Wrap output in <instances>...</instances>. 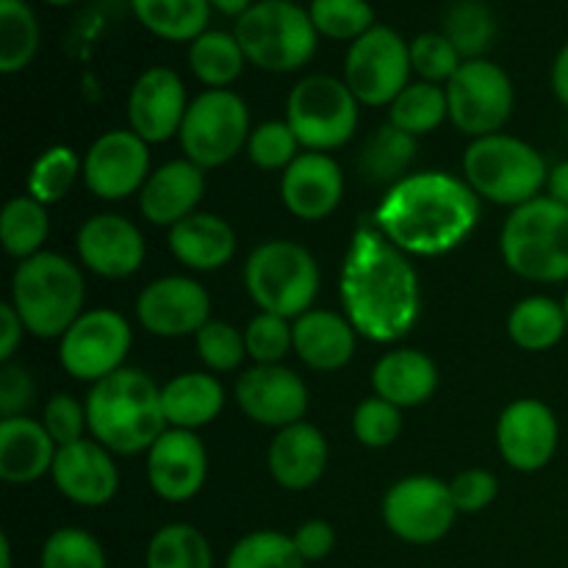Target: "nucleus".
<instances>
[{
	"label": "nucleus",
	"instance_id": "1",
	"mask_svg": "<svg viewBox=\"0 0 568 568\" xmlns=\"http://www.w3.org/2000/svg\"><path fill=\"white\" fill-rule=\"evenodd\" d=\"M344 316L375 344L408 336L422 314V286L414 264L372 222L355 227L338 277Z\"/></svg>",
	"mask_w": 568,
	"mask_h": 568
},
{
	"label": "nucleus",
	"instance_id": "2",
	"mask_svg": "<svg viewBox=\"0 0 568 568\" xmlns=\"http://www.w3.org/2000/svg\"><path fill=\"white\" fill-rule=\"evenodd\" d=\"M480 197L453 172H414L394 183L372 214V225L405 255H447L475 233Z\"/></svg>",
	"mask_w": 568,
	"mask_h": 568
},
{
	"label": "nucleus",
	"instance_id": "3",
	"mask_svg": "<svg viewBox=\"0 0 568 568\" xmlns=\"http://www.w3.org/2000/svg\"><path fill=\"white\" fill-rule=\"evenodd\" d=\"M89 436L114 455L148 453L166 430L161 386L133 366L92 383L87 397Z\"/></svg>",
	"mask_w": 568,
	"mask_h": 568
},
{
	"label": "nucleus",
	"instance_id": "4",
	"mask_svg": "<svg viewBox=\"0 0 568 568\" xmlns=\"http://www.w3.org/2000/svg\"><path fill=\"white\" fill-rule=\"evenodd\" d=\"M87 283L78 264L42 250L17 264L11 275V300L22 325L37 338H61L83 314Z\"/></svg>",
	"mask_w": 568,
	"mask_h": 568
},
{
	"label": "nucleus",
	"instance_id": "5",
	"mask_svg": "<svg viewBox=\"0 0 568 568\" xmlns=\"http://www.w3.org/2000/svg\"><path fill=\"white\" fill-rule=\"evenodd\" d=\"M499 253L514 275L532 283L568 281V205L536 197L510 211L499 233Z\"/></svg>",
	"mask_w": 568,
	"mask_h": 568
},
{
	"label": "nucleus",
	"instance_id": "6",
	"mask_svg": "<svg viewBox=\"0 0 568 568\" xmlns=\"http://www.w3.org/2000/svg\"><path fill=\"white\" fill-rule=\"evenodd\" d=\"M464 178L480 200L519 209L541 197V189L549 183V166L525 139L491 133L471 139L464 153Z\"/></svg>",
	"mask_w": 568,
	"mask_h": 568
},
{
	"label": "nucleus",
	"instance_id": "7",
	"mask_svg": "<svg viewBox=\"0 0 568 568\" xmlns=\"http://www.w3.org/2000/svg\"><path fill=\"white\" fill-rule=\"evenodd\" d=\"M247 64L266 72H297L314 59L320 33L308 6L294 0H255L233 26Z\"/></svg>",
	"mask_w": 568,
	"mask_h": 568
},
{
	"label": "nucleus",
	"instance_id": "8",
	"mask_svg": "<svg viewBox=\"0 0 568 568\" xmlns=\"http://www.w3.org/2000/svg\"><path fill=\"white\" fill-rule=\"evenodd\" d=\"M244 286L250 300L266 314L300 320L320 294L322 275L314 253L288 239L258 244L244 264Z\"/></svg>",
	"mask_w": 568,
	"mask_h": 568
},
{
	"label": "nucleus",
	"instance_id": "9",
	"mask_svg": "<svg viewBox=\"0 0 568 568\" xmlns=\"http://www.w3.org/2000/svg\"><path fill=\"white\" fill-rule=\"evenodd\" d=\"M358 105L344 78L316 72L292 87L286 98V122L305 150L327 153L353 139Z\"/></svg>",
	"mask_w": 568,
	"mask_h": 568
},
{
	"label": "nucleus",
	"instance_id": "10",
	"mask_svg": "<svg viewBox=\"0 0 568 568\" xmlns=\"http://www.w3.org/2000/svg\"><path fill=\"white\" fill-rule=\"evenodd\" d=\"M250 109L233 89H205L189 103L178 139L192 164L216 170L236 159L250 142Z\"/></svg>",
	"mask_w": 568,
	"mask_h": 568
},
{
	"label": "nucleus",
	"instance_id": "11",
	"mask_svg": "<svg viewBox=\"0 0 568 568\" xmlns=\"http://www.w3.org/2000/svg\"><path fill=\"white\" fill-rule=\"evenodd\" d=\"M410 42L383 22L355 39L344 55V83L369 109L392 105L410 83Z\"/></svg>",
	"mask_w": 568,
	"mask_h": 568
},
{
	"label": "nucleus",
	"instance_id": "12",
	"mask_svg": "<svg viewBox=\"0 0 568 568\" xmlns=\"http://www.w3.org/2000/svg\"><path fill=\"white\" fill-rule=\"evenodd\" d=\"M444 89L449 122L464 136L483 139L503 133L514 114V81L503 67L488 59L464 61Z\"/></svg>",
	"mask_w": 568,
	"mask_h": 568
},
{
	"label": "nucleus",
	"instance_id": "13",
	"mask_svg": "<svg viewBox=\"0 0 568 568\" xmlns=\"http://www.w3.org/2000/svg\"><path fill=\"white\" fill-rule=\"evenodd\" d=\"M131 344L133 331L120 311H83L59 338V364L75 381L98 383L122 369Z\"/></svg>",
	"mask_w": 568,
	"mask_h": 568
},
{
	"label": "nucleus",
	"instance_id": "14",
	"mask_svg": "<svg viewBox=\"0 0 568 568\" xmlns=\"http://www.w3.org/2000/svg\"><path fill=\"white\" fill-rule=\"evenodd\" d=\"M458 508L449 494V483L430 475H410L394 483L383 497V521L399 541L436 544L453 530Z\"/></svg>",
	"mask_w": 568,
	"mask_h": 568
},
{
	"label": "nucleus",
	"instance_id": "15",
	"mask_svg": "<svg viewBox=\"0 0 568 568\" xmlns=\"http://www.w3.org/2000/svg\"><path fill=\"white\" fill-rule=\"evenodd\" d=\"M81 178L94 197L109 203L139 194L150 178V144L131 128L105 131L83 155Z\"/></svg>",
	"mask_w": 568,
	"mask_h": 568
},
{
	"label": "nucleus",
	"instance_id": "16",
	"mask_svg": "<svg viewBox=\"0 0 568 568\" xmlns=\"http://www.w3.org/2000/svg\"><path fill=\"white\" fill-rule=\"evenodd\" d=\"M233 397L250 422L275 430L303 422L311 403L303 377L283 364H255L244 369Z\"/></svg>",
	"mask_w": 568,
	"mask_h": 568
},
{
	"label": "nucleus",
	"instance_id": "17",
	"mask_svg": "<svg viewBox=\"0 0 568 568\" xmlns=\"http://www.w3.org/2000/svg\"><path fill=\"white\" fill-rule=\"evenodd\" d=\"M136 320L150 336H197L200 327L211 320V297L194 277H159L139 294Z\"/></svg>",
	"mask_w": 568,
	"mask_h": 568
},
{
	"label": "nucleus",
	"instance_id": "18",
	"mask_svg": "<svg viewBox=\"0 0 568 568\" xmlns=\"http://www.w3.org/2000/svg\"><path fill=\"white\" fill-rule=\"evenodd\" d=\"M558 416L541 399H516L499 414L497 447L510 469L527 475L547 469L558 453Z\"/></svg>",
	"mask_w": 568,
	"mask_h": 568
},
{
	"label": "nucleus",
	"instance_id": "19",
	"mask_svg": "<svg viewBox=\"0 0 568 568\" xmlns=\"http://www.w3.org/2000/svg\"><path fill=\"white\" fill-rule=\"evenodd\" d=\"M192 100L172 67H148L128 94V128L148 144L170 142L181 133Z\"/></svg>",
	"mask_w": 568,
	"mask_h": 568
},
{
	"label": "nucleus",
	"instance_id": "20",
	"mask_svg": "<svg viewBox=\"0 0 568 568\" xmlns=\"http://www.w3.org/2000/svg\"><path fill=\"white\" fill-rule=\"evenodd\" d=\"M209 477V453L197 433L166 427L148 449V483L164 503H189Z\"/></svg>",
	"mask_w": 568,
	"mask_h": 568
},
{
	"label": "nucleus",
	"instance_id": "21",
	"mask_svg": "<svg viewBox=\"0 0 568 568\" xmlns=\"http://www.w3.org/2000/svg\"><path fill=\"white\" fill-rule=\"evenodd\" d=\"M75 250L81 264L92 275L109 277V281H122L133 272L142 270L144 236L131 220L120 214H98L78 227Z\"/></svg>",
	"mask_w": 568,
	"mask_h": 568
},
{
	"label": "nucleus",
	"instance_id": "22",
	"mask_svg": "<svg viewBox=\"0 0 568 568\" xmlns=\"http://www.w3.org/2000/svg\"><path fill=\"white\" fill-rule=\"evenodd\" d=\"M50 477L61 497L83 505V508H100V505L111 503L120 488L114 453H109L94 438L92 442L81 438V442L59 447Z\"/></svg>",
	"mask_w": 568,
	"mask_h": 568
},
{
	"label": "nucleus",
	"instance_id": "23",
	"mask_svg": "<svg viewBox=\"0 0 568 568\" xmlns=\"http://www.w3.org/2000/svg\"><path fill=\"white\" fill-rule=\"evenodd\" d=\"M344 197L342 166L333 155L305 150L281 175V200L297 220L320 222L338 209Z\"/></svg>",
	"mask_w": 568,
	"mask_h": 568
},
{
	"label": "nucleus",
	"instance_id": "24",
	"mask_svg": "<svg viewBox=\"0 0 568 568\" xmlns=\"http://www.w3.org/2000/svg\"><path fill=\"white\" fill-rule=\"evenodd\" d=\"M205 194V170L189 159H175L150 172L139 192V211L150 225L172 227L186 216L197 214Z\"/></svg>",
	"mask_w": 568,
	"mask_h": 568
},
{
	"label": "nucleus",
	"instance_id": "25",
	"mask_svg": "<svg viewBox=\"0 0 568 568\" xmlns=\"http://www.w3.org/2000/svg\"><path fill=\"white\" fill-rule=\"evenodd\" d=\"M327 442L320 427L297 422L275 433L266 453L272 480L286 491H308L327 469Z\"/></svg>",
	"mask_w": 568,
	"mask_h": 568
},
{
	"label": "nucleus",
	"instance_id": "26",
	"mask_svg": "<svg viewBox=\"0 0 568 568\" xmlns=\"http://www.w3.org/2000/svg\"><path fill=\"white\" fill-rule=\"evenodd\" d=\"M59 444L42 422L11 416L0 422V480L9 486H31L53 469Z\"/></svg>",
	"mask_w": 568,
	"mask_h": 568
},
{
	"label": "nucleus",
	"instance_id": "27",
	"mask_svg": "<svg viewBox=\"0 0 568 568\" xmlns=\"http://www.w3.org/2000/svg\"><path fill=\"white\" fill-rule=\"evenodd\" d=\"M170 253L192 272H214L236 255V233L222 216L197 211L170 227Z\"/></svg>",
	"mask_w": 568,
	"mask_h": 568
},
{
	"label": "nucleus",
	"instance_id": "28",
	"mask_svg": "<svg viewBox=\"0 0 568 568\" xmlns=\"http://www.w3.org/2000/svg\"><path fill=\"white\" fill-rule=\"evenodd\" d=\"M372 388L375 397L388 399L397 408H416L436 394L438 366L422 349H392L372 369Z\"/></svg>",
	"mask_w": 568,
	"mask_h": 568
},
{
	"label": "nucleus",
	"instance_id": "29",
	"mask_svg": "<svg viewBox=\"0 0 568 568\" xmlns=\"http://www.w3.org/2000/svg\"><path fill=\"white\" fill-rule=\"evenodd\" d=\"M355 336L358 333L347 316L333 311L311 308L308 314L294 320V353L316 372L344 369L355 355Z\"/></svg>",
	"mask_w": 568,
	"mask_h": 568
},
{
	"label": "nucleus",
	"instance_id": "30",
	"mask_svg": "<svg viewBox=\"0 0 568 568\" xmlns=\"http://www.w3.org/2000/svg\"><path fill=\"white\" fill-rule=\"evenodd\" d=\"M161 408L166 427L200 430L225 408V388L209 372H183L161 386Z\"/></svg>",
	"mask_w": 568,
	"mask_h": 568
},
{
	"label": "nucleus",
	"instance_id": "31",
	"mask_svg": "<svg viewBox=\"0 0 568 568\" xmlns=\"http://www.w3.org/2000/svg\"><path fill=\"white\" fill-rule=\"evenodd\" d=\"M568 333V316L564 303L547 297V294H532L514 305L508 316L510 342L527 353H547L555 344L564 342Z\"/></svg>",
	"mask_w": 568,
	"mask_h": 568
},
{
	"label": "nucleus",
	"instance_id": "32",
	"mask_svg": "<svg viewBox=\"0 0 568 568\" xmlns=\"http://www.w3.org/2000/svg\"><path fill=\"white\" fill-rule=\"evenodd\" d=\"M133 17L164 42H194L209 31V0H131Z\"/></svg>",
	"mask_w": 568,
	"mask_h": 568
},
{
	"label": "nucleus",
	"instance_id": "33",
	"mask_svg": "<svg viewBox=\"0 0 568 568\" xmlns=\"http://www.w3.org/2000/svg\"><path fill=\"white\" fill-rule=\"evenodd\" d=\"M416 159V136L399 131L392 122L377 128L361 148V175L372 186H388L408 178L410 164Z\"/></svg>",
	"mask_w": 568,
	"mask_h": 568
},
{
	"label": "nucleus",
	"instance_id": "34",
	"mask_svg": "<svg viewBox=\"0 0 568 568\" xmlns=\"http://www.w3.org/2000/svg\"><path fill=\"white\" fill-rule=\"evenodd\" d=\"M189 70L203 87L231 89L244 72L247 55L233 31H205L194 42H189Z\"/></svg>",
	"mask_w": 568,
	"mask_h": 568
},
{
	"label": "nucleus",
	"instance_id": "35",
	"mask_svg": "<svg viewBox=\"0 0 568 568\" xmlns=\"http://www.w3.org/2000/svg\"><path fill=\"white\" fill-rule=\"evenodd\" d=\"M37 11L28 0H0V72H22L39 53Z\"/></svg>",
	"mask_w": 568,
	"mask_h": 568
},
{
	"label": "nucleus",
	"instance_id": "36",
	"mask_svg": "<svg viewBox=\"0 0 568 568\" xmlns=\"http://www.w3.org/2000/svg\"><path fill=\"white\" fill-rule=\"evenodd\" d=\"M442 33L464 61L486 59L497 39V17L486 0H455L444 14Z\"/></svg>",
	"mask_w": 568,
	"mask_h": 568
},
{
	"label": "nucleus",
	"instance_id": "37",
	"mask_svg": "<svg viewBox=\"0 0 568 568\" xmlns=\"http://www.w3.org/2000/svg\"><path fill=\"white\" fill-rule=\"evenodd\" d=\"M48 205L33 200L31 194H26V197H11L6 203L3 216H0V239H3V250L11 258L26 261L42 253V244L48 239Z\"/></svg>",
	"mask_w": 568,
	"mask_h": 568
},
{
	"label": "nucleus",
	"instance_id": "38",
	"mask_svg": "<svg viewBox=\"0 0 568 568\" xmlns=\"http://www.w3.org/2000/svg\"><path fill=\"white\" fill-rule=\"evenodd\" d=\"M144 568H214V552L197 527L175 521L150 538Z\"/></svg>",
	"mask_w": 568,
	"mask_h": 568
},
{
	"label": "nucleus",
	"instance_id": "39",
	"mask_svg": "<svg viewBox=\"0 0 568 568\" xmlns=\"http://www.w3.org/2000/svg\"><path fill=\"white\" fill-rule=\"evenodd\" d=\"M444 120H449L447 89L436 87V83H408L399 98L388 105V122L410 136L433 133Z\"/></svg>",
	"mask_w": 568,
	"mask_h": 568
},
{
	"label": "nucleus",
	"instance_id": "40",
	"mask_svg": "<svg viewBox=\"0 0 568 568\" xmlns=\"http://www.w3.org/2000/svg\"><path fill=\"white\" fill-rule=\"evenodd\" d=\"M78 175H83V161L78 159L75 150L67 144H55L33 161L31 172H28V194L42 205H53L67 197V192L75 186Z\"/></svg>",
	"mask_w": 568,
	"mask_h": 568
},
{
	"label": "nucleus",
	"instance_id": "41",
	"mask_svg": "<svg viewBox=\"0 0 568 568\" xmlns=\"http://www.w3.org/2000/svg\"><path fill=\"white\" fill-rule=\"evenodd\" d=\"M308 14L320 37L349 44L377 26L369 0H311Z\"/></svg>",
	"mask_w": 568,
	"mask_h": 568
},
{
	"label": "nucleus",
	"instance_id": "42",
	"mask_svg": "<svg viewBox=\"0 0 568 568\" xmlns=\"http://www.w3.org/2000/svg\"><path fill=\"white\" fill-rule=\"evenodd\" d=\"M225 568H305V560L286 532L255 530L233 544Z\"/></svg>",
	"mask_w": 568,
	"mask_h": 568
},
{
	"label": "nucleus",
	"instance_id": "43",
	"mask_svg": "<svg viewBox=\"0 0 568 568\" xmlns=\"http://www.w3.org/2000/svg\"><path fill=\"white\" fill-rule=\"evenodd\" d=\"M42 568H109L105 552L92 532L81 527H59L50 532L39 555Z\"/></svg>",
	"mask_w": 568,
	"mask_h": 568
},
{
	"label": "nucleus",
	"instance_id": "44",
	"mask_svg": "<svg viewBox=\"0 0 568 568\" xmlns=\"http://www.w3.org/2000/svg\"><path fill=\"white\" fill-rule=\"evenodd\" d=\"M194 347H197L200 361L205 369L211 372H236L247 358V344H244V333L233 327L231 322L209 320L200 333L194 336Z\"/></svg>",
	"mask_w": 568,
	"mask_h": 568
},
{
	"label": "nucleus",
	"instance_id": "45",
	"mask_svg": "<svg viewBox=\"0 0 568 568\" xmlns=\"http://www.w3.org/2000/svg\"><path fill=\"white\" fill-rule=\"evenodd\" d=\"M460 64H464V59L442 31L419 33L410 42V67L419 75V81L447 87L455 72L460 70Z\"/></svg>",
	"mask_w": 568,
	"mask_h": 568
},
{
	"label": "nucleus",
	"instance_id": "46",
	"mask_svg": "<svg viewBox=\"0 0 568 568\" xmlns=\"http://www.w3.org/2000/svg\"><path fill=\"white\" fill-rule=\"evenodd\" d=\"M244 344L255 364H281L288 349H294V322L286 316L258 311L244 327Z\"/></svg>",
	"mask_w": 568,
	"mask_h": 568
},
{
	"label": "nucleus",
	"instance_id": "47",
	"mask_svg": "<svg viewBox=\"0 0 568 568\" xmlns=\"http://www.w3.org/2000/svg\"><path fill=\"white\" fill-rule=\"evenodd\" d=\"M300 148H303V144L297 142V136H294V131L288 128L286 120H270L253 128L247 142V155L255 166H261V170L283 172L294 159H297Z\"/></svg>",
	"mask_w": 568,
	"mask_h": 568
},
{
	"label": "nucleus",
	"instance_id": "48",
	"mask_svg": "<svg viewBox=\"0 0 568 568\" xmlns=\"http://www.w3.org/2000/svg\"><path fill=\"white\" fill-rule=\"evenodd\" d=\"M353 433L364 447L386 449L403 433V408L383 397H369L355 408Z\"/></svg>",
	"mask_w": 568,
	"mask_h": 568
},
{
	"label": "nucleus",
	"instance_id": "49",
	"mask_svg": "<svg viewBox=\"0 0 568 568\" xmlns=\"http://www.w3.org/2000/svg\"><path fill=\"white\" fill-rule=\"evenodd\" d=\"M42 425L59 447L81 442V438H87L89 430L87 403H78L70 394H53L44 405Z\"/></svg>",
	"mask_w": 568,
	"mask_h": 568
},
{
	"label": "nucleus",
	"instance_id": "50",
	"mask_svg": "<svg viewBox=\"0 0 568 568\" xmlns=\"http://www.w3.org/2000/svg\"><path fill=\"white\" fill-rule=\"evenodd\" d=\"M499 483L488 469H466L449 483V494L458 514H480L497 499Z\"/></svg>",
	"mask_w": 568,
	"mask_h": 568
},
{
	"label": "nucleus",
	"instance_id": "51",
	"mask_svg": "<svg viewBox=\"0 0 568 568\" xmlns=\"http://www.w3.org/2000/svg\"><path fill=\"white\" fill-rule=\"evenodd\" d=\"M37 399V383H33L31 372L22 364H11L6 361L0 366V416L11 419V416H26Z\"/></svg>",
	"mask_w": 568,
	"mask_h": 568
},
{
	"label": "nucleus",
	"instance_id": "52",
	"mask_svg": "<svg viewBox=\"0 0 568 568\" xmlns=\"http://www.w3.org/2000/svg\"><path fill=\"white\" fill-rule=\"evenodd\" d=\"M294 547L305 564H320L336 547V530L325 519H308L294 530Z\"/></svg>",
	"mask_w": 568,
	"mask_h": 568
},
{
	"label": "nucleus",
	"instance_id": "53",
	"mask_svg": "<svg viewBox=\"0 0 568 568\" xmlns=\"http://www.w3.org/2000/svg\"><path fill=\"white\" fill-rule=\"evenodd\" d=\"M22 333L26 331V325H22L20 314L14 311V305L11 303H3L0 305V361H11L14 358L17 347H20L22 342Z\"/></svg>",
	"mask_w": 568,
	"mask_h": 568
},
{
	"label": "nucleus",
	"instance_id": "54",
	"mask_svg": "<svg viewBox=\"0 0 568 568\" xmlns=\"http://www.w3.org/2000/svg\"><path fill=\"white\" fill-rule=\"evenodd\" d=\"M552 92L568 109V42L558 50L552 61Z\"/></svg>",
	"mask_w": 568,
	"mask_h": 568
},
{
	"label": "nucleus",
	"instance_id": "55",
	"mask_svg": "<svg viewBox=\"0 0 568 568\" xmlns=\"http://www.w3.org/2000/svg\"><path fill=\"white\" fill-rule=\"evenodd\" d=\"M549 197H555L558 203L568 205V161H560V164H555L552 170H549Z\"/></svg>",
	"mask_w": 568,
	"mask_h": 568
},
{
	"label": "nucleus",
	"instance_id": "56",
	"mask_svg": "<svg viewBox=\"0 0 568 568\" xmlns=\"http://www.w3.org/2000/svg\"><path fill=\"white\" fill-rule=\"evenodd\" d=\"M209 3H211V9L220 11V14L236 17L239 20V17H242L244 11L255 3V0H209Z\"/></svg>",
	"mask_w": 568,
	"mask_h": 568
},
{
	"label": "nucleus",
	"instance_id": "57",
	"mask_svg": "<svg viewBox=\"0 0 568 568\" xmlns=\"http://www.w3.org/2000/svg\"><path fill=\"white\" fill-rule=\"evenodd\" d=\"M0 568H11V541H9V536H0Z\"/></svg>",
	"mask_w": 568,
	"mask_h": 568
},
{
	"label": "nucleus",
	"instance_id": "58",
	"mask_svg": "<svg viewBox=\"0 0 568 568\" xmlns=\"http://www.w3.org/2000/svg\"><path fill=\"white\" fill-rule=\"evenodd\" d=\"M44 3L48 6H72V3H78V0H44Z\"/></svg>",
	"mask_w": 568,
	"mask_h": 568
},
{
	"label": "nucleus",
	"instance_id": "59",
	"mask_svg": "<svg viewBox=\"0 0 568 568\" xmlns=\"http://www.w3.org/2000/svg\"><path fill=\"white\" fill-rule=\"evenodd\" d=\"M564 308H566V316H568V292H566V297H564Z\"/></svg>",
	"mask_w": 568,
	"mask_h": 568
}]
</instances>
